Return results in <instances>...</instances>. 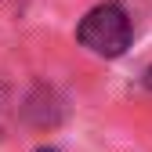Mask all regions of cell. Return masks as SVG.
<instances>
[{
  "label": "cell",
  "instance_id": "cell-1",
  "mask_svg": "<svg viewBox=\"0 0 152 152\" xmlns=\"http://www.w3.org/2000/svg\"><path fill=\"white\" fill-rule=\"evenodd\" d=\"M76 40H80L91 54H98V58H120V54L130 47V18L116 4L91 7L83 15L80 29H76Z\"/></svg>",
  "mask_w": 152,
  "mask_h": 152
},
{
  "label": "cell",
  "instance_id": "cell-2",
  "mask_svg": "<svg viewBox=\"0 0 152 152\" xmlns=\"http://www.w3.org/2000/svg\"><path fill=\"white\" fill-rule=\"evenodd\" d=\"M145 87L152 91V65H148V72H145Z\"/></svg>",
  "mask_w": 152,
  "mask_h": 152
},
{
  "label": "cell",
  "instance_id": "cell-3",
  "mask_svg": "<svg viewBox=\"0 0 152 152\" xmlns=\"http://www.w3.org/2000/svg\"><path fill=\"white\" fill-rule=\"evenodd\" d=\"M36 152H58V148H47V145H44V148H36Z\"/></svg>",
  "mask_w": 152,
  "mask_h": 152
}]
</instances>
